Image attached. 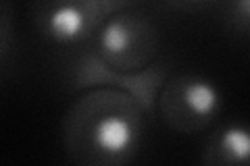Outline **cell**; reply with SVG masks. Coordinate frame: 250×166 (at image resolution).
Segmentation results:
<instances>
[{
	"mask_svg": "<svg viewBox=\"0 0 250 166\" xmlns=\"http://www.w3.org/2000/svg\"><path fill=\"white\" fill-rule=\"evenodd\" d=\"M150 114L134 93L115 85L85 88L62 118V148L80 166H121L142 149Z\"/></svg>",
	"mask_w": 250,
	"mask_h": 166,
	"instance_id": "cell-1",
	"label": "cell"
},
{
	"mask_svg": "<svg viewBox=\"0 0 250 166\" xmlns=\"http://www.w3.org/2000/svg\"><path fill=\"white\" fill-rule=\"evenodd\" d=\"M85 46L98 65L106 71L119 75H138L156 65L161 31L152 15L131 4L108 15Z\"/></svg>",
	"mask_w": 250,
	"mask_h": 166,
	"instance_id": "cell-2",
	"label": "cell"
},
{
	"mask_svg": "<svg viewBox=\"0 0 250 166\" xmlns=\"http://www.w3.org/2000/svg\"><path fill=\"white\" fill-rule=\"evenodd\" d=\"M136 0H31V23L46 44L67 52L85 46L108 15Z\"/></svg>",
	"mask_w": 250,
	"mask_h": 166,
	"instance_id": "cell-3",
	"label": "cell"
},
{
	"mask_svg": "<svg viewBox=\"0 0 250 166\" xmlns=\"http://www.w3.org/2000/svg\"><path fill=\"white\" fill-rule=\"evenodd\" d=\"M223 98L217 85L200 75H171L161 83L154 108L171 131L196 135L217 118Z\"/></svg>",
	"mask_w": 250,
	"mask_h": 166,
	"instance_id": "cell-4",
	"label": "cell"
},
{
	"mask_svg": "<svg viewBox=\"0 0 250 166\" xmlns=\"http://www.w3.org/2000/svg\"><path fill=\"white\" fill-rule=\"evenodd\" d=\"M250 156V135L244 123H229L208 137L200 160L208 166L246 164Z\"/></svg>",
	"mask_w": 250,
	"mask_h": 166,
	"instance_id": "cell-5",
	"label": "cell"
},
{
	"mask_svg": "<svg viewBox=\"0 0 250 166\" xmlns=\"http://www.w3.org/2000/svg\"><path fill=\"white\" fill-rule=\"evenodd\" d=\"M221 2L225 25L233 34L246 37L250 29V0H221Z\"/></svg>",
	"mask_w": 250,
	"mask_h": 166,
	"instance_id": "cell-6",
	"label": "cell"
},
{
	"mask_svg": "<svg viewBox=\"0 0 250 166\" xmlns=\"http://www.w3.org/2000/svg\"><path fill=\"white\" fill-rule=\"evenodd\" d=\"M13 42V6L11 0H0V58L11 48Z\"/></svg>",
	"mask_w": 250,
	"mask_h": 166,
	"instance_id": "cell-7",
	"label": "cell"
},
{
	"mask_svg": "<svg viewBox=\"0 0 250 166\" xmlns=\"http://www.w3.org/2000/svg\"><path fill=\"white\" fill-rule=\"evenodd\" d=\"M163 2L182 13H198V11H205L208 6H213L219 0H163Z\"/></svg>",
	"mask_w": 250,
	"mask_h": 166,
	"instance_id": "cell-8",
	"label": "cell"
}]
</instances>
